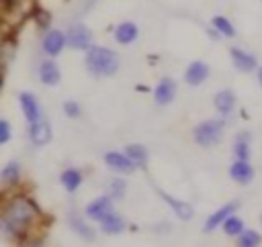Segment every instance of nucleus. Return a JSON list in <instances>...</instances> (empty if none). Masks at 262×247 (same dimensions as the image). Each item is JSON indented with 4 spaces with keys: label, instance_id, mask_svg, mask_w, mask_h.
Segmentation results:
<instances>
[{
    "label": "nucleus",
    "instance_id": "nucleus-1",
    "mask_svg": "<svg viewBox=\"0 0 262 247\" xmlns=\"http://www.w3.org/2000/svg\"><path fill=\"white\" fill-rule=\"evenodd\" d=\"M39 216L37 204L27 196H14L2 210V229L10 239H23Z\"/></svg>",
    "mask_w": 262,
    "mask_h": 247
},
{
    "label": "nucleus",
    "instance_id": "nucleus-2",
    "mask_svg": "<svg viewBox=\"0 0 262 247\" xmlns=\"http://www.w3.org/2000/svg\"><path fill=\"white\" fill-rule=\"evenodd\" d=\"M86 67L92 76H113L119 69V55L106 47H90L86 53Z\"/></svg>",
    "mask_w": 262,
    "mask_h": 247
},
{
    "label": "nucleus",
    "instance_id": "nucleus-3",
    "mask_svg": "<svg viewBox=\"0 0 262 247\" xmlns=\"http://www.w3.org/2000/svg\"><path fill=\"white\" fill-rule=\"evenodd\" d=\"M223 135V122L221 120H205L194 129V141L201 147H211L219 143Z\"/></svg>",
    "mask_w": 262,
    "mask_h": 247
},
{
    "label": "nucleus",
    "instance_id": "nucleus-4",
    "mask_svg": "<svg viewBox=\"0 0 262 247\" xmlns=\"http://www.w3.org/2000/svg\"><path fill=\"white\" fill-rule=\"evenodd\" d=\"M66 41L72 49H88L92 41V33L84 24H74L66 35Z\"/></svg>",
    "mask_w": 262,
    "mask_h": 247
},
{
    "label": "nucleus",
    "instance_id": "nucleus-5",
    "mask_svg": "<svg viewBox=\"0 0 262 247\" xmlns=\"http://www.w3.org/2000/svg\"><path fill=\"white\" fill-rule=\"evenodd\" d=\"M104 161H106L108 167H113V169H117V171H123V174L133 171V169L137 167V163H135L127 153H117V151H108V153L104 155Z\"/></svg>",
    "mask_w": 262,
    "mask_h": 247
},
{
    "label": "nucleus",
    "instance_id": "nucleus-6",
    "mask_svg": "<svg viewBox=\"0 0 262 247\" xmlns=\"http://www.w3.org/2000/svg\"><path fill=\"white\" fill-rule=\"evenodd\" d=\"M229 176H231V180L237 182V184H250L252 178H254V169H252V165L248 163V159H237V161L231 163Z\"/></svg>",
    "mask_w": 262,
    "mask_h": 247
},
{
    "label": "nucleus",
    "instance_id": "nucleus-7",
    "mask_svg": "<svg viewBox=\"0 0 262 247\" xmlns=\"http://www.w3.org/2000/svg\"><path fill=\"white\" fill-rule=\"evenodd\" d=\"M207 76H209V67H207V63H203V61H192V63L186 67V71H184V80H186V84H190V86L203 84V82L207 80Z\"/></svg>",
    "mask_w": 262,
    "mask_h": 247
},
{
    "label": "nucleus",
    "instance_id": "nucleus-8",
    "mask_svg": "<svg viewBox=\"0 0 262 247\" xmlns=\"http://www.w3.org/2000/svg\"><path fill=\"white\" fill-rule=\"evenodd\" d=\"M174 96H176V84H174L170 78L160 80V84H158L156 90H154L156 102H158V104H170V102L174 100Z\"/></svg>",
    "mask_w": 262,
    "mask_h": 247
},
{
    "label": "nucleus",
    "instance_id": "nucleus-9",
    "mask_svg": "<svg viewBox=\"0 0 262 247\" xmlns=\"http://www.w3.org/2000/svg\"><path fill=\"white\" fill-rule=\"evenodd\" d=\"M20 108H23L25 118H27L31 125L39 120L41 110H39V102L35 100V96H33V94H27V92H23V94H20Z\"/></svg>",
    "mask_w": 262,
    "mask_h": 247
},
{
    "label": "nucleus",
    "instance_id": "nucleus-10",
    "mask_svg": "<svg viewBox=\"0 0 262 247\" xmlns=\"http://www.w3.org/2000/svg\"><path fill=\"white\" fill-rule=\"evenodd\" d=\"M66 43H68V41H66V37H63L61 31H49V33L45 35V39H43V51H45L47 55H57V53L63 49Z\"/></svg>",
    "mask_w": 262,
    "mask_h": 247
},
{
    "label": "nucleus",
    "instance_id": "nucleus-11",
    "mask_svg": "<svg viewBox=\"0 0 262 247\" xmlns=\"http://www.w3.org/2000/svg\"><path fill=\"white\" fill-rule=\"evenodd\" d=\"M29 137H31V143L35 145H45L51 141V127L49 122H43V120H37L31 125V131H29Z\"/></svg>",
    "mask_w": 262,
    "mask_h": 247
},
{
    "label": "nucleus",
    "instance_id": "nucleus-12",
    "mask_svg": "<svg viewBox=\"0 0 262 247\" xmlns=\"http://www.w3.org/2000/svg\"><path fill=\"white\" fill-rule=\"evenodd\" d=\"M108 212H111V198H108V196H100V198L92 200V202L86 206V214H88L90 218H94V220L104 218Z\"/></svg>",
    "mask_w": 262,
    "mask_h": 247
},
{
    "label": "nucleus",
    "instance_id": "nucleus-13",
    "mask_svg": "<svg viewBox=\"0 0 262 247\" xmlns=\"http://www.w3.org/2000/svg\"><path fill=\"white\" fill-rule=\"evenodd\" d=\"M235 210V204L231 202V204H225V206H221L219 210H215L209 218H207V223H205V231H213L215 227H219V225H223L229 216H231V212Z\"/></svg>",
    "mask_w": 262,
    "mask_h": 247
},
{
    "label": "nucleus",
    "instance_id": "nucleus-14",
    "mask_svg": "<svg viewBox=\"0 0 262 247\" xmlns=\"http://www.w3.org/2000/svg\"><path fill=\"white\" fill-rule=\"evenodd\" d=\"M231 61L239 71H252L256 67V59L250 53H246L242 49H235V47L231 49Z\"/></svg>",
    "mask_w": 262,
    "mask_h": 247
},
{
    "label": "nucleus",
    "instance_id": "nucleus-15",
    "mask_svg": "<svg viewBox=\"0 0 262 247\" xmlns=\"http://www.w3.org/2000/svg\"><path fill=\"white\" fill-rule=\"evenodd\" d=\"M39 76H41V82L47 84V86H55L59 82V67L55 65V61H43L41 67H39Z\"/></svg>",
    "mask_w": 262,
    "mask_h": 247
},
{
    "label": "nucleus",
    "instance_id": "nucleus-16",
    "mask_svg": "<svg viewBox=\"0 0 262 247\" xmlns=\"http://www.w3.org/2000/svg\"><path fill=\"white\" fill-rule=\"evenodd\" d=\"M213 102H215V108L221 114H229L233 110V106H235V96H233L231 90H221V92H217Z\"/></svg>",
    "mask_w": 262,
    "mask_h": 247
},
{
    "label": "nucleus",
    "instance_id": "nucleus-17",
    "mask_svg": "<svg viewBox=\"0 0 262 247\" xmlns=\"http://www.w3.org/2000/svg\"><path fill=\"white\" fill-rule=\"evenodd\" d=\"M115 39L123 45H129L137 39V27L133 22H121L117 29H115Z\"/></svg>",
    "mask_w": 262,
    "mask_h": 247
},
{
    "label": "nucleus",
    "instance_id": "nucleus-18",
    "mask_svg": "<svg viewBox=\"0 0 262 247\" xmlns=\"http://www.w3.org/2000/svg\"><path fill=\"white\" fill-rule=\"evenodd\" d=\"M98 223H100V229H102L106 235H115V233H121V231H123V227H125L123 218H121L119 214H115V212H108V214H106L104 218H100Z\"/></svg>",
    "mask_w": 262,
    "mask_h": 247
},
{
    "label": "nucleus",
    "instance_id": "nucleus-19",
    "mask_svg": "<svg viewBox=\"0 0 262 247\" xmlns=\"http://www.w3.org/2000/svg\"><path fill=\"white\" fill-rule=\"evenodd\" d=\"M158 194H160V196H162V198H164V200H166V202H168V204L172 206V210H174V212H176V214H178V216H180L182 220H188V218L192 216V208H190V206H188L186 202H180V200H174L172 196H168V194H164L162 190H158Z\"/></svg>",
    "mask_w": 262,
    "mask_h": 247
},
{
    "label": "nucleus",
    "instance_id": "nucleus-20",
    "mask_svg": "<svg viewBox=\"0 0 262 247\" xmlns=\"http://www.w3.org/2000/svg\"><path fill=\"white\" fill-rule=\"evenodd\" d=\"M18 176H20V165L16 161H8L2 169V182L6 186H12V184L18 182Z\"/></svg>",
    "mask_w": 262,
    "mask_h": 247
},
{
    "label": "nucleus",
    "instance_id": "nucleus-21",
    "mask_svg": "<svg viewBox=\"0 0 262 247\" xmlns=\"http://www.w3.org/2000/svg\"><path fill=\"white\" fill-rule=\"evenodd\" d=\"M61 184L66 186L68 192H74V190H78V186L82 184V174L76 171V169H66V171L61 174Z\"/></svg>",
    "mask_w": 262,
    "mask_h": 247
},
{
    "label": "nucleus",
    "instance_id": "nucleus-22",
    "mask_svg": "<svg viewBox=\"0 0 262 247\" xmlns=\"http://www.w3.org/2000/svg\"><path fill=\"white\" fill-rule=\"evenodd\" d=\"M125 153H127V155H129L137 165H143V163H145V159H147V151H145V147H143V145H127Z\"/></svg>",
    "mask_w": 262,
    "mask_h": 247
},
{
    "label": "nucleus",
    "instance_id": "nucleus-23",
    "mask_svg": "<svg viewBox=\"0 0 262 247\" xmlns=\"http://www.w3.org/2000/svg\"><path fill=\"white\" fill-rule=\"evenodd\" d=\"M213 27H215L221 35H225V37H233V35H235L233 24H231L225 16H215V18H213Z\"/></svg>",
    "mask_w": 262,
    "mask_h": 247
},
{
    "label": "nucleus",
    "instance_id": "nucleus-24",
    "mask_svg": "<svg viewBox=\"0 0 262 247\" xmlns=\"http://www.w3.org/2000/svg\"><path fill=\"white\" fill-rule=\"evenodd\" d=\"M258 243H260V235L256 231H242L239 233V239H237L239 247H256Z\"/></svg>",
    "mask_w": 262,
    "mask_h": 247
},
{
    "label": "nucleus",
    "instance_id": "nucleus-25",
    "mask_svg": "<svg viewBox=\"0 0 262 247\" xmlns=\"http://www.w3.org/2000/svg\"><path fill=\"white\" fill-rule=\"evenodd\" d=\"M233 153H235V157H237V159H248V157H250L248 137L239 135V139H237V141H235V145H233Z\"/></svg>",
    "mask_w": 262,
    "mask_h": 247
},
{
    "label": "nucleus",
    "instance_id": "nucleus-26",
    "mask_svg": "<svg viewBox=\"0 0 262 247\" xmlns=\"http://www.w3.org/2000/svg\"><path fill=\"white\" fill-rule=\"evenodd\" d=\"M223 229L227 235H239L244 231V223L237 218V216H229L225 223H223Z\"/></svg>",
    "mask_w": 262,
    "mask_h": 247
},
{
    "label": "nucleus",
    "instance_id": "nucleus-27",
    "mask_svg": "<svg viewBox=\"0 0 262 247\" xmlns=\"http://www.w3.org/2000/svg\"><path fill=\"white\" fill-rule=\"evenodd\" d=\"M72 227H74V229H76V231H78L80 235H84L86 239H92V237H94V233H92V229H88L86 225H82V223H80V220H78L76 216H72Z\"/></svg>",
    "mask_w": 262,
    "mask_h": 247
},
{
    "label": "nucleus",
    "instance_id": "nucleus-28",
    "mask_svg": "<svg viewBox=\"0 0 262 247\" xmlns=\"http://www.w3.org/2000/svg\"><path fill=\"white\" fill-rule=\"evenodd\" d=\"M111 192H113L117 198H121V196L125 194V182L119 180V178H115V180L111 182Z\"/></svg>",
    "mask_w": 262,
    "mask_h": 247
},
{
    "label": "nucleus",
    "instance_id": "nucleus-29",
    "mask_svg": "<svg viewBox=\"0 0 262 247\" xmlns=\"http://www.w3.org/2000/svg\"><path fill=\"white\" fill-rule=\"evenodd\" d=\"M63 112L68 114V116H72V118H76V116H80V106L76 104V102H66L63 104Z\"/></svg>",
    "mask_w": 262,
    "mask_h": 247
},
{
    "label": "nucleus",
    "instance_id": "nucleus-30",
    "mask_svg": "<svg viewBox=\"0 0 262 247\" xmlns=\"http://www.w3.org/2000/svg\"><path fill=\"white\" fill-rule=\"evenodd\" d=\"M10 139V127L6 120H0V143H6Z\"/></svg>",
    "mask_w": 262,
    "mask_h": 247
},
{
    "label": "nucleus",
    "instance_id": "nucleus-31",
    "mask_svg": "<svg viewBox=\"0 0 262 247\" xmlns=\"http://www.w3.org/2000/svg\"><path fill=\"white\" fill-rule=\"evenodd\" d=\"M37 20H39V24L41 27H45L49 20H51V16H49V12H43V10H37Z\"/></svg>",
    "mask_w": 262,
    "mask_h": 247
},
{
    "label": "nucleus",
    "instance_id": "nucleus-32",
    "mask_svg": "<svg viewBox=\"0 0 262 247\" xmlns=\"http://www.w3.org/2000/svg\"><path fill=\"white\" fill-rule=\"evenodd\" d=\"M4 2V8H14V6H20L23 0H2Z\"/></svg>",
    "mask_w": 262,
    "mask_h": 247
},
{
    "label": "nucleus",
    "instance_id": "nucleus-33",
    "mask_svg": "<svg viewBox=\"0 0 262 247\" xmlns=\"http://www.w3.org/2000/svg\"><path fill=\"white\" fill-rule=\"evenodd\" d=\"M258 80H260V84H262V67H260V71H258Z\"/></svg>",
    "mask_w": 262,
    "mask_h": 247
}]
</instances>
